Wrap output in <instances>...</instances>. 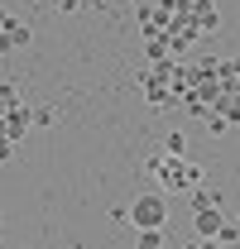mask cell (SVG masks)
<instances>
[{
	"instance_id": "6da1fadb",
	"label": "cell",
	"mask_w": 240,
	"mask_h": 249,
	"mask_svg": "<svg viewBox=\"0 0 240 249\" xmlns=\"http://www.w3.org/2000/svg\"><path fill=\"white\" fill-rule=\"evenodd\" d=\"M149 178H159L168 192H192L207 173H202V163H192V158H168V154H159V158H149Z\"/></svg>"
},
{
	"instance_id": "7a4b0ae2",
	"label": "cell",
	"mask_w": 240,
	"mask_h": 249,
	"mask_svg": "<svg viewBox=\"0 0 240 249\" xmlns=\"http://www.w3.org/2000/svg\"><path fill=\"white\" fill-rule=\"evenodd\" d=\"M163 220H168V201L159 192H140L125 206V225H135V230H163Z\"/></svg>"
},
{
	"instance_id": "3957f363",
	"label": "cell",
	"mask_w": 240,
	"mask_h": 249,
	"mask_svg": "<svg viewBox=\"0 0 240 249\" xmlns=\"http://www.w3.org/2000/svg\"><path fill=\"white\" fill-rule=\"evenodd\" d=\"M0 134H5V139H15V144L29 134V106H24V101H20L15 110H5V115H0Z\"/></svg>"
},
{
	"instance_id": "277c9868",
	"label": "cell",
	"mask_w": 240,
	"mask_h": 249,
	"mask_svg": "<svg viewBox=\"0 0 240 249\" xmlns=\"http://www.w3.org/2000/svg\"><path fill=\"white\" fill-rule=\"evenodd\" d=\"M187 24H192L197 38H202V34L221 29V15H216V5H211V0H202V5H192V10H187Z\"/></svg>"
},
{
	"instance_id": "5b68a950",
	"label": "cell",
	"mask_w": 240,
	"mask_h": 249,
	"mask_svg": "<svg viewBox=\"0 0 240 249\" xmlns=\"http://www.w3.org/2000/svg\"><path fill=\"white\" fill-rule=\"evenodd\" d=\"M24 43H29V24L10 15V19H5V29H0V53H15V48H24Z\"/></svg>"
},
{
	"instance_id": "8992f818",
	"label": "cell",
	"mask_w": 240,
	"mask_h": 249,
	"mask_svg": "<svg viewBox=\"0 0 240 249\" xmlns=\"http://www.w3.org/2000/svg\"><path fill=\"white\" fill-rule=\"evenodd\" d=\"M221 220H226V216H221V206H202V211H192V230H197V240H211Z\"/></svg>"
},
{
	"instance_id": "52a82bcc",
	"label": "cell",
	"mask_w": 240,
	"mask_h": 249,
	"mask_svg": "<svg viewBox=\"0 0 240 249\" xmlns=\"http://www.w3.org/2000/svg\"><path fill=\"white\" fill-rule=\"evenodd\" d=\"M144 53H149V62H173L168 38H163V34H149V38H144Z\"/></svg>"
},
{
	"instance_id": "ba28073f",
	"label": "cell",
	"mask_w": 240,
	"mask_h": 249,
	"mask_svg": "<svg viewBox=\"0 0 240 249\" xmlns=\"http://www.w3.org/2000/svg\"><path fill=\"white\" fill-rule=\"evenodd\" d=\"M202 206H221V187H192V211H202Z\"/></svg>"
},
{
	"instance_id": "9c48e42d",
	"label": "cell",
	"mask_w": 240,
	"mask_h": 249,
	"mask_svg": "<svg viewBox=\"0 0 240 249\" xmlns=\"http://www.w3.org/2000/svg\"><path fill=\"white\" fill-rule=\"evenodd\" d=\"M211 240H221V245L231 249L240 240V220H221V225H216V235H211Z\"/></svg>"
},
{
	"instance_id": "30bf717a",
	"label": "cell",
	"mask_w": 240,
	"mask_h": 249,
	"mask_svg": "<svg viewBox=\"0 0 240 249\" xmlns=\"http://www.w3.org/2000/svg\"><path fill=\"white\" fill-rule=\"evenodd\" d=\"M53 120H58V110H53V106H29V124H39V129H48Z\"/></svg>"
},
{
	"instance_id": "8fae6325",
	"label": "cell",
	"mask_w": 240,
	"mask_h": 249,
	"mask_svg": "<svg viewBox=\"0 0 240 249\" xmlns=\"http://www.w3.org/2000/svg\"><path fill=\"white\" fill-rule=\"evenodd\" d=\"M135 249H168V240H163V230H140Z\"/></svg>"
},
{
	"instance_id": "7c38bea8",
	"label": "cell",
	"mask_w": 240,
	"mask_h": 249,
	"mask_svg": "<svg viewBox=\"0 0 240 249\" xmlns=\"http://www.w3.org/2000/svg\"><path fill=\"white\" fill-rule=\"evenodd\" d=\"M163 154L168 158H187V139H182V134H168V139H163Z\"/></svg>"
},
{
	"instance_id": "4fadbf2b",
	"label": "cell",
	"mask_w": 240,
	"mask_h": 249,
	"mask_svg": "<svg viewBox=\"0 0 240 249\" xmlns=\"http://www.w3.org/2000/svg\"><path fill=\"white\" fill-rule=\"evenodd\" d=\"M202 120H207V129H211V134H226V129H231V120H226L221 110H207Z\"/></svg>"
},
{
	"instance_id": "5bb4252c",
	"label": "cell",
	"mask_w": 240,
	"mask_h": 249,
	"mask_svg": "<svg viewBox=\"0 0 240 249\" xmlns=\"http://www.w3.org/2000/svg\"><path fill=\"white\" fill-rule=\"evenodd\" d=\"M15 106H20V91H15V87H0V115L15 110Z\"/></svg>"
},
{
	"instance_id": "9a60e30c",
	"label": "cell",
	"mask_w": 240,
	"mask_h": 249,
	"mask_svg": "<svg viewBox=\"0 0 240 249\" xmlns=\"http://www.w3.org/2000/svg\"><path fill=\"white\" fill-rule=\"evenodd\" d=\"M15 154H20V149H15V139H5V134H0V163H10Z\"/></svg>"
},
{
	"instance_id": "2e32d148",
	"label": "cell",
	"mask_w": 240,
	"mask_h": 249,
	"mask_svg": "<svg viewBox=\"0 0 240 249\" xmlns=\"http://www.w3.org/2000/svg\"><path fill=\"white\" fill-rule=\"evenodd\" d=\"M58 10H62V15H77V10H82V0H58Z\"/></svg>"
},
{
	"instance_id": "e0dca14e",
	"label": "cell",
	"mask_w": 240,
	"mask_h": 249,
	"mask_svg": "<svg viewBox=\"0 0 240 249\" xmlns=\"http://www.w3.org/2000/svg\"><path fill=\"white\" fill-rule=\"evenodd\" d=\"M202 249H226V245H221V240H202Z\"/></svg>"
},
{
	"instance_id": "ac0fdd59",
	"label": "cell",
	"mask_w": 240,
	"mask_h": 249,
	"mask_svg": "<svg viewBox=\"0 0 240 249\" xmlns=\"http://www.w3.org/2000/svg\"><path fill=\"white\" fill-rule=\"evenodd\" d=\"M149 5H154V0H135V15H140V10H149Z\"/></svg>"
},
{
	"instance_id": "d6986e66",
	"label": "cell",
	"mask_w": 240,
	"mask_h": 249,
	"mask_svg": "<svg viewBox=\"0 0 240 249\" xmlns=\"http://www.w3.org/2000/svg\"><path fill=\"white\" fill-rule=\"evenodd\" d=\"M182 249H202V240H187V245H182Z\"/></svg>"
},
{
	"instance_id": "ffe728a7",
	"label": "cell",
	"mask_w": 240,
	"mask_h": 249,
	"mask_svg": "<svg viewBox=\"0 0 240 249\" xmlns=\"http://www.w3.org/2000/svg\"><path fill=\"white\" fill-rule=\"evenodd\" d=\"M5 19H10V10H0V29H5Z\"/></svg>"
}]
</instances>
